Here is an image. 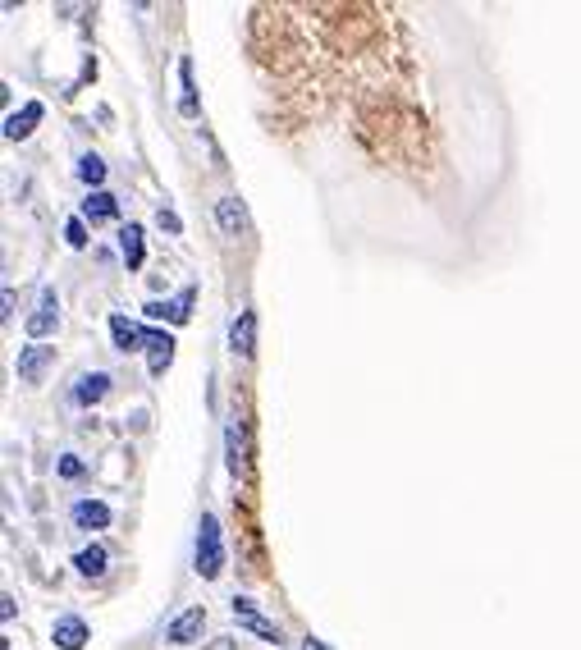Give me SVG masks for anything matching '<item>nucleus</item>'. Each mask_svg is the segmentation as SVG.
I'll return each mask as SVG.
<instances>
[{"mask_svg":"<svg viewBox=\"0 0 581 650\" xmlns=\"http://www.w3.org/2000/svg\"><path fill=\"white\" fill-rule=\"evenodd\" d=\"M197 573L206 582H216L225 573V536H220L216 513H202V527H197Z\"/></svg>","mask_w":581,"mask_h":650,"instance_id":"f257e3e1","label":"nucleus"},{"mask_svg":"<svg viewBox=\"0 0 581 650\" xmlns=\"http://www.w3.org/2000/svg\"><path fill=\"white\" fill-rule=\"evenodd\" d=\"M225 458L234 477H248L252 472V440H248V422H243L238 408L229 412V422H225Z\"/></svg>","mask_w":581,"mask_h":650,"instance_id":"f03ea898","label":"nucleus"},{"mask_svg":"<svg viewBox=\"0 0 581 650\" xmlns=\"http://www.w3.org/2000/svg\"><path fill=\"white\" fill-rule=\"evenodd\" d=\"M51 362H55V348L51 344L19 348V362H14V371H19V385H37V380L51 371Z\"/></svg>","mask_w":581,"mask_h":650,"instance_id":"7ed1b4c3","label":"nucleus"},{"mask_svg":"<svg viewBox=\"0 0 581 650\" xmlns=\"http://www.w3.org/2000/svg\"><path fill=\"white\" fill-rule=\"evenodd\" d=\"M229 609H234V618H238V628H248V632H257V637H266V641H280V628L270 623L266 614H261L257 605H252L248 596H234L229 600Z\"/></svg>","mask_w":581,"mask_h":650,"instance_id":"20e7f679","label":"nucleus"},{"mask_svg":"<svg viewBox=\"0 0 581 650\" xmlns=\"http://www.w3.org/2000/svg\"><path fill=\"white\" fill-rule=\"evenodd\" d=\"M202 623H206V609H202V605L183 609L179 618H170V628H165V641H174V646H193V641L202 637Z\"/></svg>","mask_w":581,"mask_h":650,"instance_id":"39448f33","label":"nucleus"},{"mask_svg":"<svg viewBox=\"0 0 581 650\" xmlns=\"http://www.w3.org/2000/svg\"><path fill=\"white\" fill-rule=\"evenodd\" d=\"M55 325H60V303H55V289H42V307H37V316H28V321H23V330L33 335V344H42V335H51Z\"/></svg>","mask_w":581,"mask_h":650,"instance_id":"423d86ee","label":"nucleus"},{"mask_svg":"<svg viewBox=\"0 0 581 650\" xmlns=\"http://www.w3.org/2000/svg\"><path fill=\"white\" fill-rule=\"evenodd\" d=\"M229 348L238 358H252L257 353V312H238L234 325H229Z\"/></svg>","mask_w":581,"mask_h":650,"instance_id":"0eeeda50","label":"nucleus"},{"mask_svg":"<svg viewBox=\"0 0 581 650\" xmlns=\"http://www.w3.org/2000/svg\"><path fill=\"white\" fill-rule=\"evenodd\" d=\"M110 394V376L106 371H83V376L74 380V403L78 408H92V403H101Z\"/></svg>","mask_w":581,"mask_h":650,"instance_id":"6e6552de","label":"nucleus"},{"mask_svg":"<svg viewBox=\"0 0 581 650\" xmlns=\"http://www.w3.org/2000/svg\"><path fill=\"white\" fill-rule=\"evenodd\" d=\"M188 312H193V289H183L174 303H147V307H142V316H147V321H174V325L188 321Z\"/></svg>","mask_w":581,"mask_h":650,"instance_id":"1a4fd4ad","label":"nucleus"},{"mask_svg":"<svg viewBox=\"0 0 581 650\" xmlns=\"http://www.w3.org/2000/svg\"><path fill=\"white\" fill-rule=\"evenodd\" d=\"M216 225L225 229L229 239H238V234L248 229V211H243V202H238L234 193H225V197L216 202Z\"/></svg>","mask_w":581,"mask_h":650,"instance_id":"9d476101","label":"nucleus"},{"mask_svg":"<svg viewBox=\"0 0 581 650\" xmlns=\"http://www.w3.org/2000/svg\"><path fill=\"white\" fill-rule=\"evenodd\" d=\"M51 641L60 650H83L87 646V623H83V618H74V614H69V618H55Z\"/></svg>","mask_w":581,"mask_h":650,"instance_id":"9b49d317","label":"nucleus"},{"mask_svg":"<svg viewBox=\"0 0 581 650\" xmlns=\"http://www.w3.org/2000/svg\"><path fill=\"white\" fill-rule=\"evenodd\" d=\"M37 124H42V101H28V106L14 110L10 120H5V138H10V142H23L28 133L37 129Z\"/></svg>","mask_w":581,"mask_h":650,"instance_id":"f8f14e48","label":"nucleus"},{"mask_svg":"<svg viewBox=\"0 0 581 650\" xmlns=\"http://www.w3.org/2000/svg\"><path fill=\"white\" fill-rule=\"evenodd\" d=\"M69 518H74L83 531H101V527H110V509L101 504V499H78L74 509H69Z\"/></svg>","mask_w":581,"mask_h":650,"instance_id":"ddd939ff","label":"nucleus"},{"mask_svg":"<svg viewBox=\"0 0 581 650\" xmlns=\"http://www.w3.org/2000/svg\"><path fill=\"white\" fill-rule=\"evenodd\" d=\"M174 362V339L170 335H147V371L151 376H165Z\"/></svg>","mask_w":581,"mask_h":650,"instance_id":"4468645a","label":"nucleus"},{"mask_svg":"<svg viewBox=\"0 0 581 650\" xmlns=\"http://www.w3.org/2000/svg\"><path fill=\"white\" fill-rule=\"evenodd\" d=\"M119 216V202L110 193H87L83 202V220L87 225H110V220Z\"/></svg>","mask_w":581,"mask_h":650,"instance_id":"2eb2a0df","label":"nucleus"},{"mask_svg":"<svg viewBox=\"0 0 581 650\" xmlns=\"http://www.w3.org/2000/svg\"><path fill=\"white\" fill-rule=\"evenodd\" d=\"M179 115L197 120V87H193V60L188 55L179 60Z\"/></svg>","mask_w":581,"mask_h":650,"instance_id":"dca6fc26","label":"nucleus"},{"mask_svg":"<svg viewBox=\"0 0 581 650\" xmlns=\"http://www.w3.org/2000/svg\"><path fill=\"white\" fill-rule=\"evenodd\" d=\"M119 257H124V266L129 271H138L142 257H147V248H142V225H124L119 229Z\"/></svg>","mask_w":581,"mask_h":650,"instance_id":"f3484780","label":"nucleus"},{"mask_svg":"<svg viewBox=\"0 0 581 650\" xmlns=\"http://www.w3.org/2000/svg\"><path fill=\"white\" fill-rule=\"evenodd\" d=\"M110 335H115V348L119 353H133V348H147V335H142L133 321L124 316H110Z\"/></svg>","mask_w":581,"mask_h":650,"instance_id":"a211bd4d","label":"nucleus"},{"mask_svg":"<svg viewBox=\"0 0 581 650\" xmlns=\"http://www.w3.org/2000/svg\"><path fill=\"white\" fill-rule=\"evenodd\" d=\"M106 564H110L106 545H83V550L74 554V568H78L83 577H106Z\"/></svg>","mask_w":581,"mask_h":650,"instance_id":"6ab92c4d","label":"nucleus"},{"mask_svg":"<svg viewBox=\"0 0 581 650\" xmlns=\"http://www.w3.org/2000/svg\"><path fill=\"white\" fill-rule=\"evenodd\" d=\"M78 179H83L92 193H101V184H106V161H101L97 152H87L83 161H78Z\"/></svg>","mask_w":581,"mask_h":650,"instance_id":"aec40b11","label":"nucleus"},{"mask_svg":"<svg viewBox=\"0 0 581 650\" xmlns=\"http://www.w3.org/2000/svg\"><path fill=\"white\" fill-rule=\"evenodd\" d=\"M65 243H69V248H87V220L83 216H74L65 225Z\"/></svg>","mask_w":581,"mask_h":650,"instance_id":"412c9836","label":"nucleus"},{"mask_svg":"<svg viewBox=\"0 0 581 650\" xmlns=\"http://www.w3.org/2000/svg\"><path fill=\"white\" fill-rule=\"evenodd\" d=\"M55 467H60V477H65V481H74V477H83V472H87V467H83V458H78V454H65V458H60V463H55Z\"/></svg>","mask_w":581,"mask_h":650,"instance_id":"4be33fe9","label":"nucleus"},{"mask_svg":"<svg viewBox=\"0 0 581 650\" xmlns=\"http://www.w3.org/2000/svg\"><path fill=\"white\" fill-rule=\"evenodd\" d=\"M156 225H161V229H170V234H183V220L174 216L170 206H161V211H156Z\"/></svg>","mask_w":581,"mask_h":650,"instance_id":"5701e85b","label":"nucleus"},{"mask_svg":"<svg viewBox=\"0 0 581 650\" xmlns=\"http://www.w3.org/2000/svg\"><path fill=\"white\" fill-rule=\"evenodd\" d=\"M0 307H5V312H0V316H5V321H14V289H5V293H0Z\"/></svg>","mask_w":581,"mask_h":650,"instance_id":"b1692460","label":"nucleus"},{"mask_svg":"<svg viewBox=\"0 0 581 650\" xmlns=\"http://www.w3.org/2000/svg\"><path fill=\"white\" fill-rule=\"evenodd\" d=\"M14 614H19V605H14V596H5V600H0V618H5V623H10Z\"/></svg>","mask_w":581,"mask_h":650,"instance_id":"393cba45","label":"nucleus"},{"mask_svg":"<svg viewBox=\"0 0 581 650\" xmlns=\"http://www.w3.org/2000/svg\"><path fill=\"white\" fill-rule=\"evenodd\" d=\"M206 650H238V641H234V637H216V641H211V646H206Z\"/></svg>","mask_w":581,"mask_h":650,"instance_id":"a878e982","label":"nucleus"},{"mask_svg":"<svg viewBox=\"0 0 581 650\" xmlns=\"http://www.w3.org/2000/svg\"><path fill=\"white\" fill-rule=\"evenodd\" d=\"M298 650H330V646H325V641H316V637H302Z\"/></svg>","mask_w":581,"mask_h":650,"instance_id":"bb28decb","label":"nucleus"}]
</instances>
